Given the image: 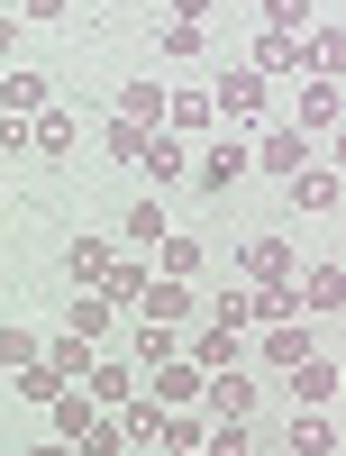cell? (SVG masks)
<instances>
[{"label":"cell","instance_id":"cell-33","mask_svg":"<svg viewBox=\"0 0 346 456\" xmlns=\"http://www.w3.org/2000/svg\"><path fill=\"white\" fill-rule=\"evenodd\" d=\"M10 384H19V402H36V411H46V402L64 393V384H55V365H46V356H28V365L10 374Z\"/></svg>","mask_w":346,"mask_h":456},{"label":"cell","instance_id":"cell-27","mask_svg":"<svg viewBox=\"0 0 346 456\" xmlns=\"http://www.w3.org/2000/svg\"><path fill=\"white\" fill-rule=\"evenodd\" d=\"M255 73H264V83H274V73H301V37H274V28H264L255 37V55H246Z\"/></svg>","mask_w":346,"mask_h":456},{"label":"cell","instance_id":"cell-8","mask_svg":"<svg viewBox=\"0 0 346 456\" xmlns=\"http://www.w3.org/2000/svg\"><path fill=\"white\" fill-rule=\"evenodd\" d=\"M73 137H83V128H73V110H64V101H46V110H36V119H28V156L64 165V156H73Z\"/></svg>","mask_w":346,"mask_h":456},{"label":"cell","instance_id":"cell-1","mask_svg":"<svg viewBox=\"0 0 346 456\" xmlns=\"http://www.w3.org/2000/svg\"><path fill=\"white\" fill-rule=\"evenodd\" d=\"M210 110L237 119V128H274V83H264L255 64H228L219 83H210Z\"/></svg>","mask_w":346,"mask_h":456},{"label":"cell","instance_id":"cell-10","mask_svg":"<svg viewBox=\"0 0 346 456\" xmlns=\"http://www.w3.org/2000/svg\"><path fill=\"white\" fill-rule=\"evenodd\" d=\"M283 384H292V402H301V411H328L346 374H337V356H301V365L283 374Z\"/></svg>","mask_w":346,"mask_h":456},{"label":"cell","instance_id":"cell-38","mask_svg":"<svg viewBox=\"0 0 346 456\" xmlns=\"http://www.w3.org/2000/svg\"><path fill=\"white\" fill-rule=\"evenodd\" d=\"M165 10H173L182 28H210V0H165Z\"/></svg>","mask_w":346,"mask_h":456},{"label":"cell","instance_id":"cell-13","mask_svg":"<svg viewBox=\"0 0 346 456\" xmlns=\"http://www.w3.org/2000/svg\"><path fill=\"white\" fill-rule=\"evenodd\" d=\"M237 347H246V338H237V329H210V320H191V338H182V356L201 365V374H228Z\"/></svg>","mask_w":346,"mask_h":456},{"label":"cell","instance_id":"cell-31","mask_svg":"<svg viewBox=\"0 0 346 456\" xmlns=\"http://www.w3.org/2000/svg\"><path fill=\"white\" fill-rule=\"evenodd\" d=\"M292 292H301V311H337V301H346V274H337V265H319V274H301Z\"/></svg>","mask_w":346,"mask_h":456},{"label":"cell","instance_id":"cell-32","mask_svg":"<svg viewBox=\"0 0 346 456\" xmlns=\"http://www.w3.org/2000/svg\"><path fill=\"white\" fill-rule=\"evenodd\" d=\"M146 137H156V128H128L119 110H109V128H101V146H109V165H137V156H146Z\"/></svg>","mask_w":346,"mask_h":456},{"label":"cell","instance_id":"cell-14","mask_svg":"<svg viewBox=\"0 0 346 456\" xmlns=\"http://www.w3.org/2000/svg\"><path fill=\"white\" fill-rule=\"evenodd\" d=\"M337 110H346V83H319V73H310V83H301V137H328L337 128Z\"/></svg>","mask_w":346,"mask_h":456},{"label":"cell","instance_id":"cell-37","mask_svg":"<svg viewBox=\"0 0 346 456\" xmlns=\"http://www.w3.org/2000/svg\"><path fill=\"white\" fill-rule=\"evenodd\" d=\"M201 37H210V28H182V19H165V37H156V46L182 64V55H201Z\"/></svg>","mask_w":346,"mask_h":456},{"label":"cell","instance_id":"cell-11","mask_svg":"<svg viewBox=\"0 0 346 456\" xmlns=\"http://www.w3.org/2000/svg\"><path fill=\"white\" fill-rule=\"evenodd\" d=\"M182 356V329H165V320H128V365L137 374H156V365H173Z\"/></svg>","mask_w":346,"mask_h":456},{"label":"cell","instance_id":"cell-2","mask_svg":"<svg viewBox=\"0 0 346 456\" xmlns=\"http://www.w3.org/2000/svg\"><path fill=\"white\" fill-rule=\"evenodd\" d=\"M310 146H319V137H301V128L283 119V128H255V146H246V165H255V174H283V183H292L301 165H310Z\"/></svg>","mask_w":346,"mask_h":456},{"label":"cell","instance_id":"cell-9","mask_svg":"<svg viewBox=\"0 0 346 456\" xmlns=\"http://www.w3.org/2000/svg\"><path fill=\"white\" fill-rule=\"evenodd\" d=\"M146 384V374L128 365V356H92V374H83V393H92V411H119L128 393Z\"/></svg>","mask_w":346,"mask_h":456},{"label":"cell","instance_id":"cell-30","mask_svg":"<svg viewBox=\"0 0 346 456\" xmlns=\"http://www.w3.org/2000/svg\"><path fill=\"white\" fill-rule=\"evenodd\" d=\"M292 456H337V420L328 411H301L292 420Z\"/></svg>","mask_w":346,"mask_h":456},{"label":"cell","instance_id":"cell-24","mask_svg":"<svg viewBox=\"0 0 346 456\" xmlns=\"http://www.w3.org/2000/svg\"><path fill=\"white\" fill-rule=\"evenodd\" d=\"M109 256H119L109 238H73V247H64V265H73V292H92V283L109 274Z\"/></svg>","mask_w":346,"mask_h":456},{"label":"cell","instance_id":"cell-3","mask_svg":"<svg viewBox=\"0 0 346 456\" xmlns=\"http://www.w3.org/2000/svg\"><path fill=\"white\" fill-rule=\"evenodd\" d=\"M137 320H165V329H191V320H201V283H146L137 292Z\"/></svg>","mask_w":346,"mask_h":456},{"label":"cell","instance_id":"cell-12","mask_svg":"<svg viewBox=\"0 0 346 456\" xmlns=\"http://www.w3.org/2000/svg\"><path fill=\"white\" fill-rule=\"evenodd\" d=\"M210 128H219V110H210V92H165V137H201L210 146Z\"/></svg>","mask_w":346,"mask_h":456},{"label":"cell","instance_id":"cell-25","mask_svg":"<svg viewBox=\"0 0 346 456\" xmlns=\"http://www.w3.org/2000/svg\"><path fill=\"white\" fill-rule=\"evenodd\" d=\"M46 411H55V438H64V447H73V438H83V429L101 420V411H92V393H83V384H64V393H55Z\"/></svg>","mask_w":346,"mask_h":456},{"label":"cell","instance_id":"cell-15","mask_svg":"<svg viewBox=\"0 0 346 456\" xmlns=\"http://www.w3.org/2000/svg\"><path fill=\"white\" fill-rule=\"evenodd\" d=\"M237 265H246V292L292 283V247H283V238H246V247H237Z\"/></svg>","mask_w":346,"mask_h":456},{"label":"cell","instance_id":"cell-34","mask_svg":"<svg viewBox=\"0 0 346 456\" xmlns=\"http://www.w3.org/2000/svg\"><path fill=\"white\" fill-rule=\"evenodd\" d=\"M310 19H319V0H264V28L274 37H301Z\"/></svg>","mask_w":346,"mask_h":456},{"label":"cell","instance_id":"cell-28","mask_svg":"<svg viewBox=\"0 0 346 456\" xmlns=\"http://www.w3.org/2000/svg\"><path fill=\"white\" fill-rule=\"evenodd\" d=\"M119 119L128 128H165V83H128L119 92Z\"/></svg>","mask_w":346,"mask_h":456},{"label":"cell","instance_id":"cell-40","mask_svg":"<svg viewBox=\"0 0 346 456\" xmlns=\"http://www.w3.org/2000/svg\"><path fill=\"white\" fill-rule=\"evenodd\" d=\"M28 456H73V447H64V438H46V447H28Z\"/></svg>","mask_w":346,"mask_h":456},{"label":"cell","instance_id":"cell-19","mask_svg":"<svg viewBox=\"0 0 346 456\" xmlns=\"http://www.w3.org/2000/svg\"><path fill=\"white\" fill-rule=\"evenodd\" d=\"M137 174H146V183H182V174H191V146L156 128V137H146V156H137Z\"/></svg>","mask_w":346,"mask_h":456},{"label":"cell","instance_id":"cell-35","mask_svg":"<svg viewBox=\"0 0 346 456\" xmlns=\"http://www.w3.org/2000/svg\"><path fill=\"white\" fill-rule=\"evenodd\" d=\"M201 456H255V429H246V420H219V429L201 438Z\"/></svg>","mask_w":346,"mask_h":456},{"label":"cell","instance_id":"cell-6","mask_svg":"<svg viewBox=\"0 0 346 456\" xmlns=\"http://www.w3.org/2000/svg\"><path fill=\"white\" fill-rule=\"evenodd\" d=\"M201 402H210V420H255V374H201Z\"/></svg>","mask_w":346,"mask_h":456},{"label":"cell","instance_id":"cell-39","mask_svg":"<svg viewBox=\"0 0 346 456\" xmlns=\"http://www.w3.org/2000/svg\"><path fill=\"white\" fill-rule=\"evenodd\" d=\"M19 19H36V28H55V19H64V0H19Z\"/></svg>","mask_w":346,"mask_h":456},{"label":"cell","instance_id":"cell-5","mask_svg":"<svg viewBox=\"0 0 346 456\" xmlns=\"http://www.w3.org/2000/svg\"><path fill=\"white\" fill-rule=\"evenodd\" d=\"M301 73H319V83L346 73V28H337V19H310V28H301Z\"/></svg>","mask_w":346,"mask_h":456},{"label":"cell","instance_id":"cell-41","mask_svg":"<svg viewBox=\"0 0 346 456\" xmlns=\"http://www.w3.org/2000/svg\"><path fill=\"white\" fill-rule=\"evenodd\" d=\"M0 55H10V19H0Z\"/></svg>","mask_w":346,"mask_h":456},{"label":"cell","instance_id":"cell-16","mask_svg":"<svg viewBox=\"0 0 346 456\" xmlns=\"http://www.w3.org/2000/svg\"><path fill=\"white\" fill-rule=\"evenodd\" d=\"M255 356H264V365H274V374H292L301 356H319V347H310V329H301V320H274V329H264V338H255Z\"/></svg>","mask_w":346,"mask_h":456},{"label":"cell","instance_id":"cell-36","mask_svg":"<svg viewBox=\"0 0 346 456\" xmlns=\"http://www.w3.org/2000/svg\"><path fill=\"white\" fill-rule=\"evenodd\" d=\"M36 347H46V338H36V329H19V320H10V329H0V374H19V365H28Z\"/></svg>","mask_w":346,"mask_h":456},{"label":"cell","instance_id":"cell-20","mask_svg":"<svg viewBox=\"0 0 346 456\" xmlns=\"http://www.w3.org/2000/svg\"><path fill=\"white\" fill-rule=\"evenodd\" d=\"M237 174H246V146H201V156H191V183H201V192H228Z\"/></svg>","mask_w":346,"mask_h":456},{"label":"cell","instance_id":"cell-23","mask_svg":"<svg viewBox=\"0 0 346 456\" xmlns=\"http://www.w3.org/2000/svg\"><path fill=\"white\" fill-rule=\"evenodd\" d=\"M36 356L55 365V384H83V374H92V356H101V347H83V338H64V329H55L46 347H36Z\"/></svg>","mask_w":346,"mask_h":456},{"label":"cell","instance_id":"cell-17","mask_svg":"<svg viewBox=\"0 0 346 456\" xmlns=\"http://www.w3.org/2000/svg\"><path fill=\"white\" fill-rule=\"evenodd\" d=\"M146 393H156L165 411H191V402H201V365H191V356H173V365H156V374H146Z\"/></svg>","mask_w":346,"mask_h":456},{"label":"cell","instance_id":"cell-21","mask_svg":"<svg viewBox=\"0 0 346 456\" xmlns=\"http://www.w3.org/2000/svg\"><path fill=\"white\" fill-rule=\"evenodd\" d=\"M119 238H128V256H156V247L173 238V219H165V201H137V210H128V228H119Z\"/></svg>","mask_w":346,"mask_h":456},{"label":"cell","instance_id":"cell-7","mask_svg":"<svg viewBox=\"0 0 346 456\" xmlns=\"http://www.w3.org/2000/svg\"><path fill=\"white\" fill-rule=\"evenodd\" d=\"M64 338H83V347H109V338H119V311H109L101 292H73V301H64Z\"/></svg>","mask_w":346,"mask_h":456},{"label":"cell","instance_id":"cell-18","mask_svg":"<svg viewBox=\"0 0 346 456\" xmlns=\"http://www.w3.org/2000/svg\"><path fill=\"white\" fill-rule=\"evenodd\" d=\"M46 101H55L46 73H0V119H36Z\"/></svg>","mask_w":346,"mask_h":456},{"label":"cell","instance_id":"cell-4","mask_svg":"<svg viewBox=\"0 0 346 456\" xmlns=\"http://www.w3.org/2000/svg\"><path fill=\"white\" fill-rule=\"evenodd\" d=\"M146 283H156V265H146V256H128V247H119V256H109V274H101L92 292H101V301H109V311H119V320H128Z\"/></svg>","mask_w":346,"mask_h":456},{"label":"cell","instance_id":"cell-26","mask_svg":"<svg viewBox=\"0 0 346 456\" xmlns=\"http://www.w3.org/2000/svg\"><path fill=\"white\" fill-rule=\"evenodd\" d=\"M292 210H310V219L337 210V174H328V165H301V174H292Z\"/></svg>","mask_w":346,"mask_h":456},{"label":"cell","instance_id":"cell-22","mask_svg":"<svg viewBox=\"0 0 346 456\" xmlns=\"http://www.w3.org/2000/svg\"><path fill=\"white\" fill-rule=\"evenodd\" d=\"M201 320H210V329H237V338H246V329H255V292H246V283L210 292V301H201Z\"/></svg>","mask_w":346,"mask_h":456},{"label":"cell","instance_id":"cell-42","mask_svg":"<svg viewBox=\"0 0 346 456\" xmlns=\"http://www.w3.org/2000/svg\"><path fill=\"white\" fill-rule=\"evenodd\" d=\"M173 456H201V447H173Z\"/></svg>","mask_w":346,"mask_h":456},{"label":"cell","instance_id":"cell-29","mask_svg":"<svg viewBox=\"0 0 346 456\" xmlns=\"http://www.w3.org/2000/svg\"><path fill=\"white\" fill-rule=\"evenodd\" d=\"M156 274L165 283H201V238H165L156 247Z\"/></svg>","mask_w":346,"mask_h":456}]
</instances>
